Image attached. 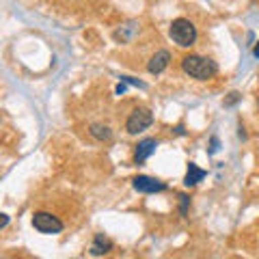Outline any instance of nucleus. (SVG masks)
I'll return each mask as SVG.
<instances>
[{
	"instance_id": "1",
	"label": "nucleus",
	"mask_w": 259,
	"mask_h": 259,
	"mask_svg": "<svg viewBox=\"0 0 259 259\" xmlns=\"http://www.w3.org/2000/svg\"><path fill=\"white\" fill-rule=\"evenodd\" d=\"M182 67L190 78H197V80H207L218 74V65L214 61L205 59V56H197V54L186 56L182 61Z\"/></svg>"
},
{
	"instance_id": "2",
	"label": "nucleus",
	"mask_w": 259,
	"mask_h": 259,
	"mask_svg": "<svg viewBox=\"0 0 259 259\" xmlns=\"http://www.w3.org/2000/svg\"><path fill=\"white\" fill-rule=\"evenodd\" d=\"M171 39L177 44V46H182V48H190L194 44V39H197V28H194V24L190 20H175L171 24Z\"/></svg>"
},
{
	"instance_id": "3",
	"label": "nucleus",
	"mask_w": 259,
	"mask_h": 259,
	"mask_svg": "<svg viewBox=\"0 0 259 259\" xmlns=\"http://www.w3.org/2000/svg\"><path fill=\"white\" fill-rule=\"evenodd\" d=\"M151 123H153L151 110H147V108H136L132 115H130V119H127V132L130 134H139V132H143V130H147Z\"/></svg>"
},
{
	"instance_id": "4",
	"label": "nucleus",
	"mask_w": 259,
	"mask_h": 259,
	"mask_svg": "<svg viewBox=\"0 0 259 259\" xmlns=\"http://www.w3.org/2000/svg\"><path fill=\"white\" fill-rule=\"evenodd\" d=\"M32 227L41 233H59L63 231V223L56 216L48 214V212H37L32 216Z\"/></svg>"
},
{
	"instance_id": "5",
	"label": "nucleus",
	"mask_w": 259,
	"mask_h": 259,
	"mask_svg": "<svg viewBox=\"0 0 259 259\" xmlns=\"http://www.w3.org/2000/svg\"><path fill=\"white\" fill-rule=\"evenodd\" d=\"M134 188L139 192H145V194H151V192H162L166 188L164 182L160 180H153V177H147V175H139L134 180Z\"/></svg>"
},
{
	"instance_id": "6",
	"label": "nucleus",
	"mask_w": 259,
	"mask_h": 259,
	"mask_svg": "<svg viewBox=\"0 0 259 259\" xmlns=\"http://www.w3.org/2000/svg\"><path fill=\"white\" fill-rule=\"evenodd\" d=\"M158 147V141L156 139H145L139 143V147H136V153H134V162L136 164H143L145 160H147L153 151Z\"/></svg>"
},
{
	"instance_id": "7",
	"label": "nucleus",
	"mask_w": 259,
	"mask_h": 259,
	"mask_svg": "<svg viewBox=\"0 0 259 259\" xmlns=\"http://www.w3.org/2000/svg\"><path fill=\"white\" fill-rule=\"evenodd\" d=\"M168 59H171V54H168L166 50H160V52L149 61V71H151V74H160V71H164L166 65H168Z\"/></svg>"
},
{
	"instance_id": "8",
	"label": "nucleus",
	"mask_w": 259,
	"mask_h": 259,
	"mask_svg": "<svg viewBox=\"0 0 259 259\" xmlns=\"http://www.w3.org/2000/svg\"><path fill=\"white\" fill-rule=\"evenodd\" d=\"M203 177H205V171H203V168H199L197 164H194V162H190V164H188V173H186L184 184L190 188V186H197L201 180H203Z\"/></svg>"
},
{
	"instance_id": "9",
	"label": "nucleus",
	"mask_w": 259,
	"mask_h": 259,
	"mask_svg": "<svg viewBox=\"0 0 259 259\" xmlns=\"http://www.w3.org/2000/svg\"><path fill=\"white\" fill-rule=\"evenodd\" d=\"M110 246H112L110 240H106L100 233V236H95V242H93V246H91V253L93 255H104V253H108V250H110Z\"/></svg>"
},
{
	"instance_id": "10",
	"label": "nucleus",
	"mask_w": 259,
	"mask_h": 259,
	"mask_svg": "<svg viewBox=\"0 0 259 259\" xmlns=\"http://www.w3.org/2000/svg\"><path fill=\"white\" fill-rule=\"evenodd\" d=\"M91 134L97 136V139H110V130L108 127H102V125H93L91 127Z\"/></svg>"
},
{
	"instance_id": "11",
	"label": "nucleus",
	"mask_w": 259,
	"mask_h": 259,
	"mask_svg": "<svg viewBox=\"0 0 259 259\" xmlns=\"http://www.w3.org/2000/svg\"><path fill=\"white\" fill-rule=\"evenodd\" d=\"M180 199H182V214L186 216V209H188V197H186V194H182Z\"/></svg>"
},
{
	"instance_id": "12",
	"label": "nucleus",
	"mask_w": 259,
	"mask_h": 259,
	"mask_svg": "<svg viewBox=\"0 0 259 259\" xmlns=\"http://www.w3.org/2000/svg\"><path fill=\"white\" fill-rule=\"evenodd\" d=\"M7 223H9V216H7V214H3V221H0V229H5V227H7Z\"/></svg>"
},
{
	"instance_id": "13",
	"label": "nucleus",
	"mask_w": 259,
	"mask_h": 259,
	"mask_svg": "<svg viewBox=\"0 0 259 259\" xmlns=\"http://www.w3.org/2000/svg\"><path fill=\"white\" fill-rule=\"evenodd\" d=\"M212 153H216L218 151V139H212V149H209Z\"/></svg>"
},
{
	"instance_id": "14",
	"label": "nucleus",
	"mask_w": 259,
	"mask_h": 259,
	"mask_svg": "<svg viewBox=\"0 0 259 259\" xmlns=\"http://www.w3.org/2000/svg\"><path fill=\"white\" fill-rule=\"evenodd\" d=\"M117 93H125V84H119L117 87Z\"/></svg>"
},
{
	"instance_id": "15",
	"label": "nucleus",
	"mask_w": 259,
	"mask_h": 259,
	"mask_svg": "<svg viewBox=\"0 0 259 259\" xmlns=\"http://www.w3.org/2000/svg\"><path fill=\"white\" fill-rule=\"evenodd\" d=\"M255 56H259V46H257V48H255Z\"/></svg>"
}]
</instances>
